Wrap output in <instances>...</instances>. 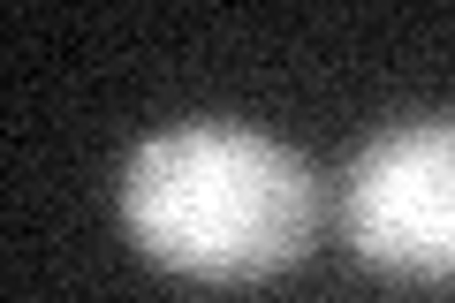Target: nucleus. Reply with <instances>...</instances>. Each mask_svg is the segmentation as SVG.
Wrapping results in <instances>:
<instances>
[{
  "mask_svg": "<svg viewBox=\"0 0 455 303\" xmlns=\"http://www.w3.org/2000/svg\"><path fill=\"white\" fill-rule=\"evenodd\" d=\"M326 190L304 152L243 122H175L122 167V227L167 273L266 281L319 243Z\"/></svg>",
  "mask_w": 455,
  "mask_h": 303,
  "instance_id": "f257e3e1",
  "label": "nucleus"
},
{
  "mask_svg": "<svg viewBox=\"0 0 455 303\" xmlns=\"http://www.w3.org/2000/svg\"><path fill=\"white\" fill-rule=\"evenodd\" d=\"M341 243L395 281H455V114H410L357 144L334 190Z\"/></svg>",
  "mask_w": 455,
  "mask_h": 303,
  "instance_id": "f03ea898",
  "label": "nucleus"
}]
</instances>
